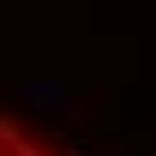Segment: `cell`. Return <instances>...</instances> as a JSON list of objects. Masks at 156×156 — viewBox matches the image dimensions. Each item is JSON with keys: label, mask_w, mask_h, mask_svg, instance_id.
<instances>
[{"label": "cell", "mask_w": 156, "mask_h": 156, "mask_svg": "<svg viewBox=\"0 0 156 156\" xmlns=\"http://www.w3.org/2000/svg\"><path fill=\"white\" fill-rule=\"evenodd\" d=\"M0 150H6V156H48V150L36 144V138H24L18 126H12V120H0Z\"/></svg>", "instance_id": "1"}, {"label": "cell", "mask_w": 156, "mask_h": 156, "mask_svg": "<svg viewBox=\"0 0 156 156\" xmlns=\"http://www.w3.org/2000/svg\"><path fill=\"white\" fill-rule=\"evenodd\" d=\"M0 156H6V150H0Z\"/></svg>", "instance_id": "2"}]
</instances>
